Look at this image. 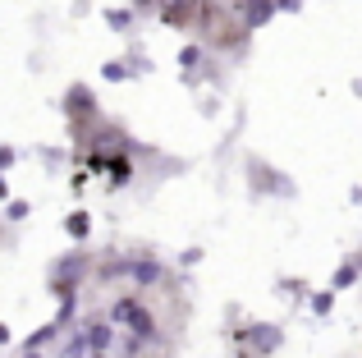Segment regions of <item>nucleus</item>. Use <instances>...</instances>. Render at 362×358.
<instances>
[{"mask_svg": "<svg viewBox=\"0 0 362 358\" xmlns=\"http://www.w3.org/2000/svg\"><path fill=\"white\" fill-rule=\"evenodd\" d=\"M129 276L138 280V285H156V280H160V267H156V262H129Z\"/></svg>", "mask_w": 362, "mask_h": 358, "instance_id": "4", "label": "nucleus"}, {"mask_svg": "<svg viewBox=\"0 0 362 358\" xmlns=\"http://www.w3.org/2000/svg\"><path fill=\"white\" fill-rule=\"evenodd\" d=\"M106 79H115V83H119V79H129V69H124L119 60H110V64H106Z\"/></svg>", "mask_w": 362, "mask_h": 358, "instance_id": "9", "label": "nucleus"}, {"mask_svg": "<svg viewBox=\"0 0 362 358\" xmlns=\"http://www.w3.org/2000/svg\"><path fill=\"white\" fill-rule=\"evenodd\" d=\"M64 230H69L74 239H83V234H88V212H74L69 221H64Z\"/></svg>", "mask_w": 362, "mask_h": 358, "instance_id": "6", "label": "nucleus"}, {"mask_svg": "<svg viewBox=\"0 0 362 358\" xmlns=\"http://www.w3.org/2000/svg\"><path fill=\"white\" fill-rule=\"evenodd\" d=\"M28 216V202H9V221H23Z\"/></svg>", "mask_w": 362, "mask_h": 358, "instance_id": "11", "label": "nucleus"}, {"mask_svg": "<svg viewBox=\"0 0 362 358\" xmlns=\"http://www.w3.org/2000/svg\"><path fill=\"white\" fill-rule=\"evenodd\" d=\"M354 280H358V267H344V271H339V280H335V285L344 289V285H354Z\"/></svg>", "mask_w": 362, "mask_h": 358, "instance_id": "10", "label": "nucleus"}, {"mask_svg": "<svg viewBox=\"0 0 362 358\" xmlns=\"http://www.w3.org/2000/svg\"><path fill=\"white\" fill-rule=\"evenodd\" d=\"M133 5H151V0H133Z\"/></svg>", "mask_w": 362, "mask_h": 358, "instance_id": "12", "label": "nucleus"}, {"mask_svg": "<svg viewBox=\"0 0 362 358\" xmlns=\"http://www.w3.org/2000/svg\"><path fill=\"white\" fill-rule=\"evenodd\" d=\"M110 317H115V322H129L138 340H147V335H151V313H142L138 299H119V304L110 308Z\"/></svg>", "mask_w": 362, "mask_h": 358, "instance_id": "1", "label": "nucleus"}, {"mask_svg": "<svg viewBox=\"0 0 362 358\" xmlns=\"http://www.w3.org/2000/svg\"><path fill=\"white\" fill-rule=\"evenodd\" d=\"M247 340H252V345H257V350H262V354H271L275 345H280V335H275L271 326H257V331H247Z\"/></svg>", "mask_w": 362, "mask_h": 358, "instance_id": "5", "label": "nucleus"}, {"mask_svg": "<svg viewBox=\"0 0 362 358\" xmlns=\"http://www.w3.org/2000/svg\"><path fill=\"white\" fill-rule=\"evenodd\" d=\"M106 23H110V28H129L133 14H129V9H106Z\"/></svg>", "mask_w": 362, "mask_h": 358, "instance_id": "7", "label": "nucleus"}, {"mask_svg": "<svg viewBox=\"0 0 362 358\" xmlns=\"http://www.w3.org/2000/svg\"><path fill=\"white\" fill-rule=\"evenodd\" d=\"M64 110H69L74 120H92V115H97V101H92L88 88H69V97H64Z\"/></svg>", "mask_w": 362, "mask_h": 358, "instance_id": "2", "label": "nucleus"}, {"mask_svg": "<svg viewBox=\"0 0 362 358\" xmlns=\"http://www.w3.org/2000/svg\"><path fill=\"white\" fill-rule=\"evenodd\" d=\"M193 9H197V0H165V5H160V18L184 28V23H193Z\"/></svg>", "mask_w": 362, "mask_h": 358, "instance_id": "3", "label": "nucleus"}, {"mask_svg": "<svg viewBox=\"0 0 362 358\" xmlns=\"http://www.w3.org/2000/svg\"><path fill=\"white\" fill-rule=\"evenodd\" d=\"M202 60V51H197V46H184V51H179V64H197Z\"/></svg>", "mask_w": 362, "mask_h": 358, "instance_id": "8", "label": "nucleus"}]
</instances>
